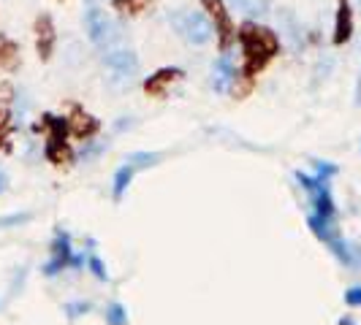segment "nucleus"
I'll list each match as a JSON object with an SVG mask.
<instances>
[{
  "label": "nucleus",
  "mask_w": 361,
  "mask_h": 325,
  "mask_svg": "<svg viewBox=\"0 0 361 325\" xmlns=\"http://www.w3.org/2000/svg\"><path fill=\"white\" fill-rule=\"evenodd\" d=\"M85 30H87V36H90V41L95 46H111L117 41V36H120L117 33V25L98 6H90L85 11Z\"/></svg>",
  "instance_id": "5"
},
{
  "label": "nucleus",
  "mask_w": 361,
  "mask_h": 325,
  "mask_svg": "<svg viewBox=\"0 0 361 325\" xmlns=\"http://www.w3.org/2000/svg\"><path fill=\"white\" fill-rule=\"evenodd\" d=\"M182 79H185V71H182V68H174V65H169V68H158L152 76H147L142 87H145V95L161 101V98H166L169 90H171L177 82H182Z\"/></svg>",
  "instance_id": "10"
},
{
  "label": "nucleus",
  "mask_w": 361,
  "mask_h": 325,
  "mask_svg": "<svg viewBox=\"0 0 361 325\" xmlns=\"http://www.w3.org/2000/svg\"><path fill=\"white\" fill-rule=\"evenodd\" d=\"M66 122H68L71 139H76V141H92V139L101 133V120L92 117L90 111H85V106H79V103H73V106L68 108Z\"/></svg>",
  "instance_id": "7"
},
{
  "label": "nucleus",
  "mask_w": 361,
  "mask_h": 325,
  "mask_svg": "<svg viewBox=\"0 0 361 325\" xmlns=\"http://www.w3.org/2000/svg\"><path fill=\"white\" fill-rule=\"evenodd\" d=\"M158 160V155L155 152H136V155H130L120 168H117V174H114V200H120L123 196H126L128 184L133 181V177L142 171V168H147V165H152V162Z\"/></svg>",
  "instance_id": "6"
},
{
  "label": "nucleus",
  "mask_w": 361,
  "mask_h": 325,
  "mask_svg": "<svg viewBox=\"0 0 361 325\" xmlns=\"http://www.w3.org/2000/svg\"><path fill=\"white\" fill-rule=\"evenodd\" d=\"M87 263H90L92 274H95L98 279H106V271H104V263H101V257H98V255H90V257H87Z\"/></svg>",
  "instance_id": "20"
},
{
  "label": "nucleus",
  "mask_w": 361,
  "mask_h": 325,
  "mask_svg": "<svg viewBox=\"0 0 361 325\" xmlns=\"http://www.w3.org/2000/svg\"><path fill=\"white\" fill-rule=\"evenodd\" d=\"M356 103L361 106V76H359V84H356Z\"/></svg>",
  "instance_id": "22"
},
{
  "label": "nucleus",
  "mask_w": 361,
  "mask_h": 325,
  "mask_svg": "<svg viewBox=\"0 0 361 325\" xmlns=\"http://www.w3.org/2000/svg\"><path fill=\"white\" fill-rule=\"evenodd\" d=\"M22 63V49L11 36L0 33V73H14Z\"/></svg>",
  "instance_id": "14"
},
{
  "label": "nucleus",
  "mask_w": 361,
  "mask_h": 325,
  "mask_svg": "<svg viewBox=\"0 0 361 325\" xmlns=\"http://www.w3.org/2000/svg\"><path fill=\"white\" fill-rule=\"evenodd\" d=\"M106 68L117 79H123V82H130L136 73H139V57L133 52H128V49H114V52L106 54Z\"/></svg>",
  "instance_id": "11"
},
{
  "label": "nucleus",
  "mask_w": 361,
  "mask_h": 325,
  "mask_svg": "<svg viewBox=\"0 0 361 325\" xmlns=\"http://www.w3.org/2000/svg\"><path fill=\"white\" fill-rule=\"evenodd\" d=\"M11 98H14V87H11V84H3V87H0V103H3V106H8V103H11Z\"/></svg>",
  "instance_id": "21"
},
{
  "label": "nucleus",
  "mask_w": 361,
  "mask_h": 325,
  "mask_svg": "<svg viewBox=\"0 0 361 325\" xmlns=\"http://www.w3.org/2000/svg\"><path fill=\"white\" fill-rule=\"evenodd\" d=\"M33 38H36V52L38 60H52L54 46H57V30H54V19L52 14L41 11L36 19H33Z\"/></svg>",
  "instance_id": "9"
},
{
  "label": "nucleus",
  "mask_w": 361,
  "mask_h": 325,
  "mask_svg": "<svg viewBox=\"0 0 361 325\" xmlns=\"http://www.w3.org/2000/svg\"><path fill=\"white\" fill-rule=\"evenodd\" d=\"M234 73L236 65L231 60V54L223 52L215 60V65H212V87H215V92H228L231 82H234Z\"/></svg>",
  "instance_id": "13"
},
{
  "label": "nucleus",
  "mask_w": 361,
  "mask_h": 325,
  "mask_svg": "<svg viewBox=\"0 0 361 325\" xmlns=\"http://www.w3.org/2000/svg\"><path fill=\"white\" fill-rule=\"evenodd\" d=\"M334 174H337V165H331V162H315V177H318V179H331V177H334Z\"/></svg>",
  "instance_id": "18"
},
{
  "label": "nucleus",
  "mask_w": 361,
  "mask_h": 325,
  "mask_svg": "<svg viewBox=\"0 0 361 325\" xmlns=\"http://www.w3.org/2000/svg\"><path fill=\"white\" fill-rule=\"evenodd\" d=\"M11 133H14L11 108L0 103V149H11Z\"/></svg>",
  "instance_id": "16"
},
{
  "label": "nucleus",
  "mask_w": 361,
  "mask_h": 325,
  "mask_svg": "<svg viewBox=\"0 0 361 325\" xmlns=\"http://www.w3.org/2000/svg\"><path fill=\"white\" fill-rule=\"evenodd\" d=\"M171 25L177 27V33H180L188 44H207L209 38H212V22L207 14H201V11H185V14H177V17L171 19Z\"/></svg>",
  "instance_id": "4"
},
{
  "label": "nucleus",
  "mask_w": 361,
  "mask_h": 325,
  "mask_svg": "<svg viewBox=\"0 0 361 325\" xmlns=\"http://www.w3.org/2000/svg\"><path fill=\"white\" fill-rule=\"evenodd\" d=\"M87 3H95V0H87Z\"/></svg>",
  "instance_id": "25"
},
{
  "label": "nucleus",
  "mask_w": 361,
  "mask_h": 325,
  "mask_svg": "<svg viewBox=\"0 0 361 325\" xmlns=\"http://www.w3.org/2000/svg\"><path fill=\"white\" fill-rule=\"evenodd\" d=\"M106 323L109 325H128V312L123 304H109L106 309Z\"/></svg>",
  "instance_id": "17"
},
{
  "label": "nucleus",
  "mask_w": 361,
  "mask_h": 325,
  "mask_svg": "<svg viewBox=\"0 0 361 325\" xmlns=\"http://www.w3.org/2000/svg\"><path fill=\"white\" fill-rule=\"evenodd\" d=\"M345 304H348V307H353V309H361V285L345 290Z\"/></svg>",
  "instance_id": "19"
},
{
  "label": "nucleus",
  "mask_w": 361,
  "mask_h": 325,
  "mask_svg": "<svg viewBox=\"0 0 361 325\" xmlns=\"http://www.w3.org/2000/svg\"><path fill=\"white\" fill-rule=\"evenodd\" d=\"M340 325H356V323H353L350 317H343V320H340Z\"/></svg>",
  "instance_id": "23"
},
{
  "label": "nucleus",
  "mask_w": 361,
  "mask_h": 325,
  "mask_svg": "<svg viewBox=\"0 0 361 325\" xmlns=\"http://www.w3.org/2000/svg\"><path fill=\"white\" fill-rule=\"evenodd\" d=\"M3 181H6V179H3V174H0V190H3Z\"/></svg>",
  "instance_id": "24"
},
{
  "label": "nucleus",
  "mask_w": 361,
  "mask_h": 325,
  "mask_svg": "<svg viewBox=\"0 0 361 325\" xmlns=\"http://www.w3.org/2000/svg\"><path fill=\"white\" fill-rule=\"evenodd\" d=\"M68 266L82 269V266H85V257H82V255H71V238H68V234L57 231L54 244H52V263L44 269V274H47V276H54L57 271L68 269Z\"/></svg>",
  "instance_id": "8"
},
{
  "label": "nucleus",
  "mask_w": 361,
  "mask_h": 325,
  "mask_svg": "<svg viewBox=\"0 0 361 325\" xmlns=\"http://www.w3.org/2000/svg\"><path fill=\"white\" fill-rule=\"evenodd\" d=\"M38 130L44 133V158L57 165V168H68L73 162V149H71V133H68V122L66 117H54V114H41Z\"/></svg>",
  "instance_id": "2"
},
{
  "label": "nucleus",
  "mask_w": 361,
  "mask_h": 325,
  "mask_svg": "<svg viewBox=\"0 0 361 325\" xmlns=\"http://www.w3.org/2000/svg\"><path fill=\"white\" fill-rule=\"evenodd\" d=\"M204 14L209 17L212 27H215V41H217V49L220 54L223 52H231V46L236 44V22L226 6V0H199Z\"/></svg>",
  "instance_id": "3"
},
{
  "label": "nucleus",
  "mask_w": 361,
  "mask_h": 325,
  "mask_svg": "<svg viewBox=\"0 0 361 325\" xmlns=\"http://www.w3.org/2000/svg\"><path fill=\"white\" fill-rule=\"evenodd\" d=\"M236 44L242 49V65L236 68L234 82L228 92L234 95L236 101H245L250 92L255 90L258 84V76L267 71L271 60L280 54L283 44H280V36L267 27V25H258L253 19L242 22L239 30H236Z\"/></svg>",
  "instance_id": "1"
},
{
  "label": "nucleus",
  "mask_w": 361,
  "mask_h": 325,
  "mask_svg": "<svg viewBox=\"0 0 361 325\" xmlns=\"http://www.w3.org/2000/svg\"><path fill=\"white\" fill-rule=\"evenodd\" d=\"M350 38H353V6H350V0H340L331 41H334V46H345Z\"/></svg>",
  "instance_id": "12"
},
{
  "label": "nucleus",
  "mask_w": 361,
  "mask_h": 325,
  "mask_svg": "<svg viewBox=\"0 0 361 325\" xmlns=\"http://www.w3.org/2000/svg\"><path fill=\"white\" fill-rule=\"evenodd\" d=\"M152 3L155 0H111V11L120 14V17L133 19V17H142L145 11H149Z\"/></svg>",
  "instance_id": "15"
}]
</instances>
